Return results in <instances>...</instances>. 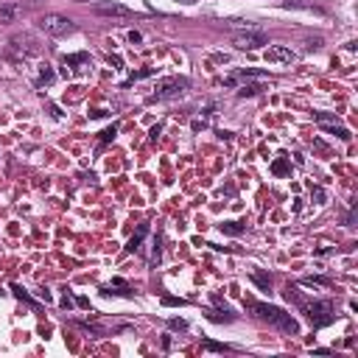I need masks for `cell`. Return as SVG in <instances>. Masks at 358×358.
<instances>
[{"instance_id": "24", "label": "cell", "mask_w": 358, "mask_h": 358, "mask_svg": "<svg viewBox=\"0 0 358 358\" xmlns=\"http://www.w3.org/2000/svg\"><path fill=\"white\" fill-rule=\"evenodd\" d=\"M314 199L319 201V204L325 201V191H322V188H314Z\"/></svg>"}, {"instance_id": "11", "label": "cell", "mask_w": 358, "mask_h": 358, "mask_svg": "<svg viewBox=\"0 0 358 358\" xmlns=\"http://www.w3.org/2000/svg\"><path fill=\"white\" fill-rule=\"evenodd\" d=\"M244 229L246 227L244 224H238V221H224V224H221V232H224V235H232V238H238Z\"/></svg>"}, {"instance_id": "21", "label": "cell", "mask_w": 358, "mask_h": 358, "mask_svg": "<svg viewBox=\"0 0 358 358\" xmlns=\"http://www.w3.org/2000/svg\"><path fill=\"white\" fill-rule=\"evenodd\" d=\"M316 48H322V36H314L305 42V51H316Z\"/></svg>"}, {"instance_id": "10", "label": "cell", "mask_w": 358, "mask_h": 358, "mask_svg": "<svg viewBox=\"0 0 358 358\" xmlns=\"http://www.w3.org/2000/svg\"><path fill=\"white\" fill-rule=\"evenodd\" d=\"M17 14H20L17 3H6V6H0V23H11Z\"/></svg>"}, {"instance_id": "19", "label": "cell", "mask_w": 358, "mask_h": 358, "mask_svg": "<svg viewBox=\"0 0 358 358\" xmlns=\"http://www.w3.org/2000/svg\"><path fill=\"white\" fill-rule=\"evenodd\" d=\"M53 79H56V76H53V70L51 67H42V70H39V81H36V84H51Z\"/></svg>"}, {"instance_id": "1", "label": "cell", "mask_w": 358, "mask_h": 358, "mask_svg": "<svg viewBox=\"0 0 358 358\" xmlns=\"http://www.w3.org/2000/svg\"><path fill=\"white\" fill-rule=\"evenodd\" d=\"M246 308H249V311L258 316V319L269 322L271 327H277V330L289 333V336H297V333H299L297 319H294L291 314H286V311H280V308L266 305V302H255V299H246Z\"/></svg>"}, {"instance_id": "20", "label": "cell", "mask_w": 358, "mask_h": 358, "mask_svg": "<svg viewBox=\"0 0 358 358\" xmlns=\"http://www.w3.org/2000/svg\"><path fill=\"white\" fill-rule=\"evenodd\" d=\"M168 327L171 330H188V322L185 319H168Z\"/></svg>"}, {"instance_id": "7", "label": "cell", "mask_w": 358, "mask_h": 358, "mask_svg": "<svg viewBox=\"0 0 358 358\" xmlns=\"http://www.w3.org/2000/svg\"><path fill=\"white\" fill-rule=\"evenodd\" d=\"M39 51L36 48V42L31 39L28 34H14L9 39V53H20V56H34V53Z\"/></svg>"}, {"instance_id": "16", "label": "cell", "mask_w": 358, "mask_h": 358, "mask_svg": "<svg viewBox=\"0 0 358 358\" xmlns=\"http://www.w3.org/2000/svg\"><path fill=\"white\" fill-rule=\"evenodd\" d=\"M235 76H241V79H266V73H263V70H252V67L238 70Z\"/></svg>"}, {"instance_id": "22", "label": "cell", "mask_w": 358, "mask_h": 358, "mask_svg": "<svg viewBox=\"0 0 358 358\" xmlns=\"http://www.w3.org/2000/svg\"><path fill=\"white\" fill-rule=\"evenodd\" d=\"M115 131H118V126H109V129H104V131H101V140H104V143H106V140H112Z\"/></svg>"}, {"instance_id": "8", "label": "cell", "mask_w": 358, "mask_h": 358, "mask_svg": "<svg viewBox=\"0 0 358 358\" xmlns=\"http://www.w3.org/2000/svg\"><path fill=\"white\" fill-rule=\"evenodd\" d=\"M263 56H266V62H274V65H291L294 62V51L286 45H269Z\"/></svg>"}, {"instance_id": "23", "label": "cell", "mask_w": 358, "mask_h": 358, "mask_svg": "<svg viewBox=\"0 0 358 358\" xmlns=\"http://www.w3.org/2000/svg\"><path fill=\"white\" fill-rule=\"evenodd\" d=\"M163 305H185V299H176V297H163Z\"/></svg>"}, {"instance_id": "2", "label": "cell", "mask_w": 358, "mask_h": 358, "mask_svg": "<svg viewBox=\"0 0 358 358\" xmlns=\"http://www.w3.org/2000/svg\"><path fill=\"white\" fill-rule=\"evenodd\" d=\"M299 311L314 322V327H325V325H330L333 319H336V314H333V302L330 299H319V302H299Z\"/></svg>"}, {"instance_id": "5", "label": "cell", "mask_w": 358, "mask_h": 358, "mask_svg": "<svg viewBox=\"0 0 358 358\" xmlns=\"http://www.w3.org/2000/svg\"><path fill=\"white\" fill-rule=\"evenodd\" d=\"M232 45H235L238 51H255L260 45H269V36L263 34V31H241V34L232 36Z\"/></svg>"}, {"instance_id": "12", "label": "cell", "mask_w": 358, "mask_h": 358, "mask_svg": "<svg viewBox=\"0 0 358 358\" xmlns=\"http://www.w3.org/2000/svg\"><path fill=\"white\" fill-rule=\"evenodd\" d=\"M252 280H255V286H260L263 291L271 289V274H266V271H252Z\"/></svg>"}, {"instance_id": "17", "label": "cell", "mask_w": 358, "mask_h": 358, "mask_svg": "<svg viewBox=\"0 0 358 358\" xmlns=\"http://www.w3.org/2000/svg\"><path fill=\"white\" fill-rule=\"evenodd\" d=\"M271 171H274V174H289V160L277 157L274 163H271Z\"/></svg>"}, {"instance_id": "4", "label": "cell", "mask_w": 358, "mask_h": 358, "mask_svg": "<svg viewBox=\"0 0 358 358\" xmlns=\"http://www.w3.org/2000/svg\"><path fill=\"white\" fill-rule=\"evenodd\" d=\"M39 28L48 36H65L73 31V23L65 14H45V17H39Z\"/></svg>"}, {"instance_id": "15", "label": "cell", "mask_w": 358, "mask_h": 358, "mask_svg": "<svg viewBox=\"0 0 358 358\" xmlns=\"http://www.w3.org/2000/svg\"><path fill=\"white\" fill-rule=\"evenodd\" d=\"M283 294H286V299H289V302H294V305H299V302H302V294H299V289L297 286H286V291H283Z\"/></svg>"}, {"instance_id": "25", "label": "cell", "mask_w": 358, "mask_h": 358, "mask_svg": "<svg viewBox=\"0 0 358 358\" xmlns=\"http://www.w3.org/2000/svg\"><path fill=\"white\" fill-rule=\"evenodd\" d=\"M140 39H143V36H140L137 31H131V34H129V42H140Z\"/></svg>"}, {"instance_id": "26", "label": "cell", "mask_w": 358, "mask_h": 358, "mask_svg": "<svg viewBox=\"0 0 358 358\" xmlns=\"http://www.w3.org/2000/svg\"><path fill=\"white\" fill-rule=\"evenodd\" d=\"M174 3H182V6H193V3H199V0H174Z\"/></svg>"}, {"instance_id": "14", "label": "cell", "mask_w": 358, "mask_h": 358, "mask_svg": "<svg viewBox=\"0 0 358 358\" xmlns=\"http://www.w3.org/2000/svg\"><path fill=\"white\" fill-rule=\"evenodd\" d=\"M263 93V84H246V87L238 90V98H252V96H260Z\"/></svg>"}, {"instance_id": "3", "label": "cell", "mask_w": 358, "mask_h": 358, "mask_svg": "<svg viewBox=\"0 0 358 358\" xmlns=\"http://www.w3.org/2000/svg\"><path fill=\"white\" fill-rule=\"evenodd\" d=\"M188 87H191L188 79H179V76H176V79H165V81L157 84V90L151 93L149 101H168V98H176V96H182Z\"/></svg>"}, {"instance_id": "9", "label": "cell", "mask_w": 358, "mask_h": 358, "mask_svg": "<svg viewBox=\"0 0 358 358\" xmlns=\"http://www.w3.org/2000/svg\"><path fill=\"white\" fill-rule=\"evenodd\" d=\"M149 235V224H140L137 227V232L131 235V241H129V246H126V252H137L140 249V244H143V238Z\"/></svg>"}, {"instance_id": "13", "label": "cell", "mask_w": 358, "mask_h": 358, "mask_svg": "<svg viewBox=\"0 0 358 358\" xmlns=\"http://www.w3.org/2000/svg\"><path fill=\"white\" fill-rule=\"evenodd\" d=\"M201 350H204V353H229V350L232 347H227V344H219V341H201Z\"/></svg>"}, {"instance_id": "6", "label": "cell", "mask_w": 358, "mask_h": 358, "mask_svg": "<svg viewBox=\"0 0 358 358\" xmlns=\"http://www.w3.org/2000/svg\"><path fill=\"white\" fill-rule=\"evenodd\" d=\"M93 11L101 14V17H121V20H129L131 14H134L129 6H123V3H118V0H101V3L93 6Z\"/></svg>"}, {"instance_id": "18", "label": "cell", "mask_w": 358, "mask_h": 358, "mask_svg": "<svg viewBox=\"0 0 358 358\" xmlns=\"http://www.w3.org/2000/svg\"><path fill=\"white\" fill-rule=\"evenodd\" d=\"M302 286H325V289H327V286H330V280H327V277H305V280H302Z\"/></svg>"}]
</instances>
